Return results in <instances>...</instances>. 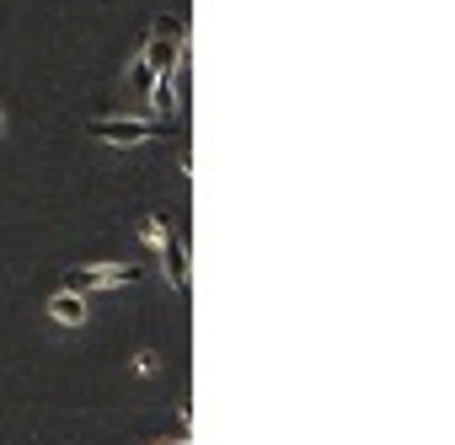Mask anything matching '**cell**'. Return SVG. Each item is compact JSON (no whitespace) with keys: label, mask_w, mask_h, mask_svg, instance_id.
I'll use <instances>...</instances> for the list:
<instances>
[{"label":"cell","mask_w":455,"mask_h":445,"mask_svg":"<svg viewBox=\"0 0 455 445\" xmlns=\"http://www.w3.org/2000/svg\"><path fill=\"white\" fill-rule=\"evenodd\" d=\"M140 269L129 263H97V269H70V295H86V290H124L134 285Z\"/></svg>","instance_id":"3957f363"},{"label":"cell","mask_w":455,"mask_h":445,"mask_svg":"<svg viewBox=\"0 0 455 445\" xmlns=\"http://www.w3.org/2000/svg\"><path fill=\"white\" fill-rule=\"evenodd\" d=\"M0 129H6V118H0Z\"/></svg>","instance_id":"9c48e42d"},{"label":"cell","mask_w":455,"mask_h":445,"mask_svg":"<svg viewBox=\"0 0 455 445\" xmlns=\"http://www.w3.org/2000/svg\"><path fill=\"white\" fill-rule=\"evenodd\" d=\"M161 253H166V279H172L177 301H188V247H182V237L172 231V242H166Z\"/></svg>","instance_id":"277c9868"},{"label":"cell","mask_w":455,"mask_h":445,"mask_svg":"<svg viewBox=\"0 0 455 445\" xmlns=\"http://www.w3.org/2000/svg\"><path fill=\"white\" fill-rule=\"evenodd\" d=\"M129 81H134V92H150V81H156V76H150V65H145V60H140V65H134V70H129Z\"/></svg>","instance_id":"ba28073f"},{"label":"cell","mask_w":455,"mask_h":445,"mask_svg":"<svg viewBox=\"0 0 455 445\" xmlns=\"http://www.w3.org/2000/svg\"><path fill=\"white\" fill-rule=\"evenodd\" d=\"M182 22L177 17H161L156 28H150V44H145V65H150V76H177L182 70Z\"/></svg>","instance_id":"7a4b0ae2"},{"label":"cell","mask_w":455,"mask_h":445,"mask_svg":"<svg viewBox=\"0 0 455 445\" xmlns=\"http://www.w3.org/2000/svg\"><path fill=\"white\" fill-rule=\"evenodd\" d=\"M49 317H54V322H65V328H86V301H81V295H70V290H60V295L49 301Z\"/></svg>","instance_id":"5b68a950"},{"label":"cell","mask_w":455,"mask_h":445,"mask_svg":"<svg viewBox=\"0 0 455 445\" xmlns=\"http://www.w3.org/2000/svg\"><path fill=\"white\" fill-rule=\"evenodd\" d=\"M86 134L108 145H145V140L172 134V118H86Z\"/></svg>","instance_id":"6da1fadb"},{"label":"cell","mask_w":455,"mask_h":445,"mask_svg":"<svg viewBox=\"0 0 455 445\" xmlns=\"http://www.w3.org/2000/svg\"><path fill=\"white\" fill-rule=\"evenodd\" d=\"M140 237H145L150 247H166V242H172V226H166L161 214H145V220H140Z\"/></svg>","instance_id":"52a82bcc"},{"label":"cell","mask_w":455,"mask_h":445,"mask_svg":"<svg viewBox=\"0 0 455 445\" xmlns=\"http://www.w3.org/2000/svg\"><path fill=\"white\" fill-rule=\"evenodd\" d=\"M145 97H150V108H156L161 118H172V113H177V76H156Z\"/></svg>","instance_id":"8992f818"}]
</instances>
